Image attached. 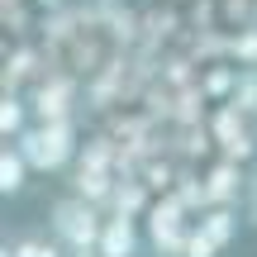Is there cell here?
I'll return each instance as SVG.
<instances>
[{"instance_id":"5","label":"cell","mask_w":257,"mask_h":257,"mask_svg":"<svg viewBox=\"0 0 257 257\" xmlns=\"http://www.w3.org/2000/svg\"><path fill=\"white\" fill-rule=\"evenodd\" d=\"M24 172H29V157L19 153V148H5V153H0V191L19 195L24 191Z\"/></svg>"},{"instance_id":"7","label":"cell","mask_w":257,"mask_h":257,"mask_svg":"<svg viewBox=\"0 0 257 257\" xmlns=\"http://www.w3.org/2000/svg\"><path fill=\"white\" fill-rule=\"evenodd\" d=\"M200 229L210 233V243H214V248H224V243H229V233H233V214H229V210H214L210 219L200 224Z\"/></svg>"},{"instance_id":"11","label":"cell","mask_w":257,"mask_h":257,"mask_svg":"<svg viewBox=\"0 0 257 257\" xmlns=\"http://www.w3.org/2000/svg\"><path fill=\"white\" fill-rule=\"evenodd\" d=\"M229 181H233V167H224L219 176H214V186H210V195L219 200V195H229Z\"/></svg>"},{"instance_id":"4","label":"cell","mask_w":257,"mask_h":257,"mask_svg":"<svg viewBox=\"0 0 257 257\" xmlns=\"http://www.w3.org/2000/svg\"><path fill=\"white\" fill-rule=\"evenodd\" d=\"M134 252H138L134 219H128V214H114V219H105V233H100V257H134Z\"/></svg>"},{"instance_id":"3","label":"cell","mask_w":257,"mask_h":257,"mask_svg":"<svg viewBox=\"0 0 257 257\" xmlns=\"http://www.w3.org/2000/svg\"><path fill=\"white\" fill-rule=\"evenodd\" d=\"M148 233H153V248L162 257H176L186 248V233H181V214H176V205H157L153 219H148Z\"/></svg>"},{"instance_id":"1","label":"cell","mask_w":257,"mask_h":257,"mask_svg":"<svg viewBox=\"0 0 257 257\" xmlns=\"http://www.w3.org/2000/svg\"><path fill=\"white\" fill-rule=\"evenodd\" d=\"M53 238L62 243L67 257H100V233H105V219L95 214V200L86 195H67V200L53 205Z\"/></svg>"},{"instance_id":"9","label":"cell","mask_w":257,"mask_h":257,"mask_svg":"<svg viewBox=\"0 0 257 257\" xmlns=\"http://www.w3.org/2000/svg\"><path fill=\"white\" fill-rule=\"evenodd\" d=\"M76 195H86V200H105V195H110V181H105L100 172H81V176H76Z\"/></svg>"},{"instance_id":"8","label":"cell","mask_w":257,"mask_h":257,"mask_svg":"<svg viewBox=\"0 0 257 257\" xmlns=\"http://www.w3.org/2000/svg\"><path fill=\"white\" fill-rule=\"evenodd\" d=\"M0 134H5V138H19V134H24V105H19V100H5V105H0Z\"/></svg>"},{"instance_id":"10","label":"cell","mask_w":257,"mask_h":257,"mask_svg":"<svg viewBox=\"0 0 257 257\" xmlns=\"http://www.w3.org/2000/svg\"><path fill=\"white\" fill-rule=\"evenodd\" d=\"M214 252V243H210V233H191V238H186V257H210Z\"/></svg>"},{"instance_id":"6","label":"cell","mask_w":257,"mask_h":257,"mask_svg":"<svg viewBox=\"0 0 257 257\" xmlns=\"http://www.w3.org/2000/svg\"><path fill=\"white\" fill-rule=\"evenodd\" d=\"M5 257H67L62 252V243H48V238H15V243H10V248H5Z\"/></svg>"},{"instance_id":"2","label":"cell","mask_w":257,"mask_h":257,"mask_svg":"<svg viewBox=\"0 0 257 257\" xmlns=\"http://www.w3.org/2000/svg\"><path fill=\"white\" fill-rule=\"evenodd\" d=\"M19 153H24L29 167H38V172H57V167L72 157V128H67V119H43L38 128L19 134Z\"/></svg>"}]
</instances>
